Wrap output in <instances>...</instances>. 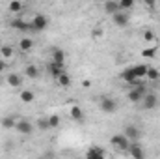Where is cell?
Instances as JSON below:
<instances>
[{"label": "cell", "instance_id": "cell-31", "mask_svg": "<svg viewBox=\"0 0 160 159\" xmlns=\"http://www.w3.org/2000/svg\"><path fill=\"white\" fill-rule=\"evenodd\" d=\"M91 36H93L95 40H99V38H102V30H101V28H95V30L91 32Z\"/></svg>", "mask_w": 160, "mask_h": 159}, {"label": "cell", "instance_id": "cell-15", "mask_svg": "<svg viewBox=\"0 0 160 159\" xmlns=\"http://www.w3.org/2000/svg\"><path fill=\"white\" fill-rule=\"evenodd\" d=\"M56 82H58V84H60L62 88H69L73 80H71V75H69V73H65V71H62V73H60V75L56 77Z\"/></svg>", "mask_w": 160, "mask_h": 159}, {"label": "cell", "instance_id": "cell-6", "mask_svg": "<svg viewBox=\"0 0 160 159\" xmlns=\"http://www.w3.org/2000/svg\"><path fill=\"white\" fill-rule=\"evenodd\" d=\"M142 105H143V109L151 111V109H155V107L158 105V97H157L155 94H145L143 99H142Z\"/></svg>", "mask_w": 160, "mask_h": 159}, {"label": "cell", "instance_id": "cell-1", "mask_svg": "<svg viewBox=\"0 0 160 159\" xmlns=\"http://www.w3.org/2000/svg\"><path fill=\"white\" fill-rule=\"evenodd\" d=\"M110 144H112L116 150H119V152H127L128 146H130V140H128V137H127L125 133H119V135H114V137L110 139Z\"/></svg>", "mask_w": 160, "mask_h": 159}, {"label": "cell", "instance_id": "cell-13", "mask_svg": "<svg viewBox=\"0 0 160 159\" xmlns=\"http://www.w3.org/2000/svg\"><path fill=\"white\" fill-rule=\"evenodd\" d=\"M118 11H121L118 0H106V2H104V13L114 15V13H118Z\"/></svg>", "mask_w": 160, "mask_h": 159}, {"label": "cell", "instance_id": "cell-34", "mask_svg": "<svg viewBox=\"0 0 160 159\" xmlns=\"http://www.w3.org/2000/svg\"><path fill=\"white\" fill-rule=\"evenodd\" d=\"M89 86H91V80H89V79L82 80V88H89Z\"/></svg>", "mask_w": 160, "mask_h": 159}, {"label": "cell", "instance_id": "cell-5", "mask_svg": "<svg viewBox=\"0 0 160 159\" xmlns=\"http://www.w3.org/2000/svg\"><path fill=\"white\" fill-rule=\"evenodd\" d=\"M15 129H17L21 135H30V133L34 131V125H32L28 120H17V123H15Z\"/></svg>", "mask_w": 160, "mask_h": 159}, {"label": "cell", "instance_id": "cell-3", "mask_svg": "<svg viewBox=\"0 0 160 159\" xmlns=\"http://www.w3.org/2000/svg\"><path fill=\"white\" fill-rule=\"evenodd\" d=\"M48 26V19L45 17V15H34V19L30 21V30H36V32H41V30H45Z\"/></svg>", "mask_w": 160, "mask_h": 159}, {"label": "cell", "instance_id": "cell-14", "mask_svg": "<svg viewBox=\"0 0 160 159\" xmlns=\"http://www.w3.org/2000/svg\"><path fill=\"white\" fill-rule=\"evenodd\" d=\"M13 56H15L13 47H9V45H2L0 47V58H4L6 62H9V60H13Z\"/></svg>", "mask_w": 160, "mask_h": 159}, {"label": "cell", "instance_id": "cell-16", "mask_svg": "<svg viewBox=\"0 0 160 159\" xmlns=\"http://www.w3.org/2000/svg\"><path fill=\"white\" fill-rule=\"evenodd\" d=\"M69 116H71V120H75V122H82L84 120V111L80 109L78 105H73L69 109Z\"/></svg>", "mask_w": 160, "mask_h": 159}, {"label": "cell", "instance_id": "cell-22", "mask_svg": "<svg viewBox=\"0 0 160 159\" xmlns=\"http://www.w3.org/2000/svg\"><path fill=\"white\" fill-rule=\"evenodd\" d=\"M8 9H9L11 13L19 15V13L22 11V2H21V0H11V2L8 4Z\"/></svg>", "mask_w": 160, "mask_h": 159}, {"label": "cell", "instance_id": "cell-18", "mask_svg": "<svg viewBox=\"0 0 160 159\" xmlns=\"http://www.w3.org/2000/svg\"><path fill=\"white\" fill-rule=\"evenodd\" d=\"M142 40L145 45H158L157 43V34L153 32V30H145L143 34H142Z\"/></svg>", "mask_w": 160, "mask_h": 159}, {"label": "cell", "instance_id": "cell-8", "mask_svg": "<svg viewBox=\"0 0 160 159\" xmlns=\"http://www.w3.org/2000/svg\"><path fill=\"white\" fill-rule=\"evenodd\" d=\"M112 19H114V25L116 26H119V28H125L127 25H128V15L121 9V11H118V13H114L112 15Z\"/></svg>", "mask_w": 160, "mask_h": 159}, {"label": "cell", "instance_id": "cell-7", "mask_svg": "<svg viewBox=\"0 0 160 159\" xmlns=\"http://www.w3.org/2000/svg\"><path fill=\"white\" fill-rule=\"evenodd\" d=\"M123 133L128 137V140H130V142H136V140H140V137H142V131H140L136 125H127Z\"/></svg>", "mask_w": 160, "mask_h": 159}, {"label": "cell", "instance_id": "cell-12", "mask_svg": "<svg viewBox=\"0 0 160 159\" xmlns=\"http://www.w3.org/2000/svg\"><path fill=\"white\" fill-rule=\"evenodd\" d=\"M11 28H13V30L26 32V30H30V23H26V21H24V19H21V17H17V19H13V21H11Z\"/></svg>", "mask_w": 160, "mask_h": 159}, {"label": "cell", "instance_id": "cell-32", "mask_svg": "<svg viewBox=\"0 0 160 159\" xmlns=\"http://www.w3.org/2000/svg\"><path fill=\"white\" fill-rule=\"evenodd\" d=\"M6 68H8V62H6L4 58H0V73H2V71H6Z\"/></svg>", "mask_w": 160, "mask_h": 159}, {"label": "cell", "instance_id": "cell-4", "mask_svg": "<svg viewBox=\"0 0 160 159\" xmlns=\"http://www.w3.org/2000/svg\"><path fill=\"white\" fill-rule=\"evenodd\" d=\"M127 154H128L130 157H134V159H143V157H145V152L142 150V146L138 144V140H136V142H130V146H128Z\"/></svg>", "mask_w": 160, "mask_h": 159}, {"label": "cell", "instance_id": "cell-11", "mask_svg": "<svg viewBox=\"0 0 160 159\" xmlns=\"http://www.w3.org/2000/svg\"><path fill=\"white\" fill-rule=\"evenodd\" d=\"M6 84H8L9 88H21V84H22V77H21L19 73H9L8 79H6Z\"/></svg>", "mask_w": 160, "mask_h": 159}, {"label": "cell", "instance_id": "cell-24", "mask_svg": "<svg viewBox=\"0 0 160 159\" xmlns=\"http://www.w3.org/2000/svg\"><path fill=\"white\" fill-rule=\"evenodd\" d=\"M36 99V94L32 90H21V101L22 103H32Z\"/></svg>", "mask_w": 160, "mask_h": 159}, {"label": "cell", "instance_id": "cell-27", "mask_svg": "<svg viewBox=\"0 0 160 159\" xmlns=\"http://www.w3.org/2000/svg\"><path fill=\"white\" fill-rule=\"evenodd\" d=\"M15 123H17V120L13 118V116L2 118V127H4V129H15Z\"/></svg>", "mask_w": 160, "mask_h": 159}, {"label": "cell", "instance_id": "cell-21", "mask_svg": "<svg viewBox=\"0 0 160 159\" xmlns=\"http://www.w3.org/2000/svg\"><path fill=\"white\" fill-rule=\"evenodd\" d=\"M147 68H149V66H145V64H140V66H132V71H134L136 79H145Z\"/></svg>", "mask_w": 160, "mask_h": 159}, {"label": "cell", "instance_id": "cell-28", "mask_svg": "<svg viewBox=\"0 0 160 159\" xmlns=\"http://www.w3.org/2000/svg\"><path fill=\"white\" fill-rule=\"evenodd\" d=\"M36 127H38L39 131H48V129H50V125H48V116H47V118H38Z\"/></svg>", "mask_w": 160, "mask_h": 159}, {"label": "cell", "instance_id": "cell-30", "mask_svg": "<svg viewBox=\"0 0 160 159\" xmlns=\"http://www.w3.org/2000/svg\"><path fill=\"white\" fill-rule=\"evenodd\" d=\"M119 2V8L125 11V9H130L132 6H134V0H118Z\"/></svg>", "mask_w": 160, "mask_h": 159}, {"label": "cell", "instance_id": "cell-26", "mask_svg": "<svg viewBox=\"0 0 160 159\" xmlns=\"http://www.w3.org/2000/svg\"><path fill=\"white\" fill-rule=\"evenodd\" d=\"M160 77V71L157 68H147V73H145V79L151 80V82H155V80H158Z\"/></svg>", "mask_w": 160, "mask_h": 159}, {"label": "cell", "instance_id": "cell-9", "mask_svg": "<svg viewBox=\"0 0 160 159\" xmlns=\"http://www.w3.org/2000/svg\"><path fill=\"white\" fill-rule=\"evenodd\" d=\"M47 69H48V73L56 79L62 71H65V64H58V62H54V60H50L48 62V66H47Z\"/></svg>", "mask_w": 160, "mask_h": 159}, {"label": "cell", "instance_id": "cell-23", "mask_svg": "<svg viewBox=\"0 0 160 159\" xmlns=\"http://www.w3.org/2000/svg\"><path fill=\"white\" fill-rule=\"evenodd\" d=\"M155 54H157V45H147V47L142 49L143 58H155Z\"/></svg>", "mask_w": 160, "mask_h": 159}, {"label": "cell", "instance_id": "cell-17", "mask_svg": "<svg viewBox=\"0 0 160 159\" xmlns=\"http://www.w3.org/2000/svg\"><path fill=\"white\" fill-rule=\"evenodd\" d=\"M52 60L54 62H58V64H65V60H67V54H65V51H62V49H52Z\"/></svg>", "mask_w": 160, "mask_h": 159}, {"label": "cell", "instance_id": "cell-29", "mask_svg": "<svg viewBox=\"0 0 160 159\" xmlns=\"http://www.w3.org/2000/svg\"><path fill=\"white\" fill-rule=\"evenodd\" d=\"M60 122H62V120H60L58 114H50V116H48V125H50V129H56V127L60 125Z\"/></svg>", "mask_w": 160, "mask_h": 159}, {"label": "cell", "instance_id": "cell-33", "mask_svg": "<svg viewBox=\"0 0 160 159\" xmlns=\"http://www.w3.org/2000/svg\"><path fill=\"white\" fill-rule=\"evenodd\" d=\"M143 2H145V6H147V8H151V9L157 6V0H143Z\"/></svg>", "mask_w": 160, "mask_h": 159}, {"label": "cell", "instance_id": "cell-10", "mask_svg": "<svg viewBox=\"0 0 160 159\" xmlns=\"http://www.w3.org/2000/svg\"><path fill=\"white\" fill-rule=\"evenodd\" d=\"M106 156V152L102 150V148H99V146H91L88 152H86V157L88 159H102Z\"/></svg>", "mask_w": 160, "mask_h": 159}, {"label": "cell", "instance_id": "cell-20", "mask_svg": "<svg viewBox=\"0 0 160 159\" xmlns=\"http://www.w3.org/2000/svg\"><path fill=\"white\" fill-rule=\"evenodd\" d=\"M19 49H21V52H30V51L34 49V40L22 38V40L19 41Z\"/></svg>", "mask_w": 160, "mask_h": 159}, {"label": "cell", "instance_id": "cell-25", "mask_svg": "<svg viewBox=\"0 0 160 159\" xmlns=\"http://www.w3.org/2000/svg\"><path fill=\"white\" fill-rule=\"evenodd\" d=\"M24 75L28 77V79H38L39 77V69L36 68V66H26V69H24Z\"/></svg>", "mask_w": 160, "mask_h": 159}, {"label": "cell", "instance_id": "cell-19", "mask_svg": "<svg viewBox=\"0 0 160 159\" xmlns=\"http://www.w3.org/2000/svg\"><path fill=\"white\" fill-rule=\"evenodd\" d=\"M121 79L125 80L127 84H132V82H136V80H140V79H136V75H134V71H132V68H127L125 71H121Z\"/></svg>", "mask_w": 160, "mask_h": 159}, {"label": "cell", "instance_id": "cell-2", "mask_svg": "<svg viewBox=\"0 0 160 159\" xmlns=\"http://www.w3.org/2000/svg\"><path fill=\"white\" fill-rule=\"evenodd\" d=\"M99 109H101L104 114H114V112L118 111V103H116V99H112V97H101V99H99Z\"/></svg>", "mask_w": 160, "mask_h": 159}]
</instances>
